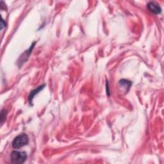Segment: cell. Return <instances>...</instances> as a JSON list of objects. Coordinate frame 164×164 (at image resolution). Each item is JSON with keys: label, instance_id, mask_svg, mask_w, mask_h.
<instances>
[{"label": "cell", "instance_id": "277c9868", "mask_svg": "<svg viewBox=\"0 0 164 164\" xmlns=\"http://www.w3.org/2000/svg\"><path fill=\"white\" fill-rule=\"evenodd\" d=\"M44 87H45V85H41V86L39 87L38 88H37L36 89H34L32 91L30 92V94L29 97H28V100H29V102H30V104L32 102V100H33L34 96H35L36 94H38L40 90H42L43 88H44Z\"/></svg>", "mask_w": 164, "mask_h": 164}, {"label": "cell", "instance_id": "7a4b0ae2", "mask_svg": "<svg viewBox=\"0 0 164 164\" xmlns=\"http://www.w3.org/2000/svg\"><path fill=\"white\" fill-rule=\"evenodd\" d=\"M27 155L26 152L13 151L11 153V160L13 163L21 164L26 161Z\"/></svg>", "mask_w": 164, "mask_h": 164}, {"label": "cell", "instance_id": "3957f363", "mask_svg": "<svg viewBox=\"0 0 164 164\" xmlns=\"http://www.w3.org/2000/svg\"><path fill=\"white\" fill-rule=\"evenodd\" d=\"M147 8H148L149 12H151L155 14H159L162 12V8L158 3L155 1H150L147 5Z\"/></svg>", "mask_w": 164, "mask_h": 164}, {"label": "cell", "instance_id": "52a82bcc", "mask_svg": "<svg viewBox=\"0 0 164 164\" xmlns=\"http://www.w3.org/2000/svg\"><path fill=\"white\" fill-rule=\"evenodd\" d=\"M6 26V23L4 22V20H3L1 18V30H3Z\"/></svg>", "mask_w": 164, "mask_h": 164}, {"label": "cell", "instance_id": "8992f818", "mask_svg": "<svg viewBox=\"0 0 164 164\" xmlns=\"http://www.w3.org/2000/svg\"><path fill=\"white\" fill-rule=\"evenodd\" d=\"M3 112H4V110H2L1 111V122H3V119L5 118L6 117V112L5 113H3Z\"/></svg>", "mask_w": 164, "mask_h": 164}, {"label": "cell", "instance_id": "6da1fadb", "mask_svg": "<svg viewBox=\"0 0 164 164\" xmlns=\"http://www.w3.org/2000/svg\"><path fill=\"white\" fill-rule=\"evenodd\" d=\"M29 142L28 136L25 133L19 135L12 142V147L15 149H19L28 144Z\"/></svg>", "mask_w": 164, "mask_h": 164}, {"label": "cell", "instance_id": "5b68a950", "mask_svg": "<svg viewBox=\"0 0 164 164\" xmlns=\"http://www.w3.org/2000/svg\"><path fill=\"white\" fill-rule=\"evenodd\" d=\"M119 85H120V86L121 87H124L126 89V91H128L129 90V88H130V87L131 86L132 82L131 81H129L127 80L122 79L119 81Z\"/></svg>", "mask_w": 164, "mask_h": 164}]
</instances>
